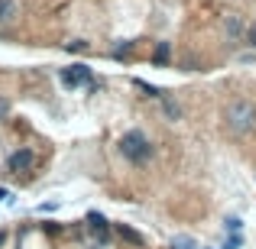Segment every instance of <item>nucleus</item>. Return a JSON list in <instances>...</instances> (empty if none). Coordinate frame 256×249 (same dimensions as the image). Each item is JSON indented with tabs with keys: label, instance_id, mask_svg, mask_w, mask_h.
Instances as JSON below:
<instances>
[{
	"label": "nucleus",
	"instance_id": "f257e3e1",
	"mask_svg": "<svg viewBox=\"0 0 256 249\" xmlns=\"http://www.w3.org/2000/svg\"><path fill=\"white\" fill-rule=\"evenodd\" d=\"M224 130L230 133V136H250L256 130V100L253 97H230L224 104Z\"/></svg>",
	"mask_w": 256,
	"mask_h": 249
},
{
	"label": "nucleus",
	"instance_id": "f03ea898",
	"mask_svg": "<svg viewBox=\"0 0 256 249\" xmlns=\"http://www.w3.org/2000/svg\"><path fill=\"white\" fill-rule=\"evenodd\" d=\"M117 149H120V156L126 159V162H133V165H146L152 159V143H150V136H146L143 130H126L124 136H120V143H117Z\"/></svg>",
	"mask_w": 256,
	"mask_h": 249
},
{
	"label": "nucleus",
	"instance_id": "7ed1b4c3",
	"mask_svg": "<svg viewBox=\"0 0 256 249\" xmlns=\"http://www.w3.org/2000/svg\"><path fill=\"white\" fill-rule=\"evenodd\" d=\"M62 84L65 87H94V75L88 65H72V68H62Z\"/></svg>",
	"mask_w": 256,
	"mask_h": 249
},
{
	"label": "nucleus",
	"instance_id": "20e7f679",
	"mask_svg": "<svg viewBox=\"0 0 256 249\" xmlns=\"http://www.w3.org/2000/svg\"><path fill=\"white\" fill-rule=\"evenodd\" d=\"M88 230L94 233V243L98 246H104L107 240H110V224H107V217L104 214H98V211H88Z\"/></svg>",
	"mask_w": 256,
	"mask_h": 249
},
{
	"label": "nucleus",
	"instance_id": "39448f33",
	"mask_svg": "<svg viewBox=\"0 0 256 249\" xmlns=\"http://www.w3.org/2000/svg\"><path fill=\"white\" fill-rule=\"evenodd\" d=\"M32 165H36V156H32V149H16L10 159H6V168H10L13 175H23V172H30Z\"/></svg>",
	"mask_w": 256,
	"mask_h": 249
},
{
	"label": "nucleus",
	"instance_id": "423d86ee",
	"mask_svg": "<svg viewBox=\"0 0 256 249\" xmlns=\"http://www.w3.org/2000/svg\"><path fill=\"white\" fill-rule=\"evenodd\" d=\"M117 237H120V240H126V243H133V246H143V243H146L143 233H136L133 227H126V224H117Z\"/></svg>",
	"mask_w": 256,
	"mask_h": 249
},
{
	"label": "nucleus",
	"instance_id": "0eeeda50",
	"mask_svg": "<svg viewBox=\"0 0 256 249\" xmlns=\"http://www.w3.org/2000/svg\"><path fill=\"white\" fill-rule=\"evenodd\" d=\"M169 58H172V45L169 42H159L156 52H152V62H156L159 68H166V65H169Z\"/></svg>",
	"mask_w": 256,
	"mask_h": 249
},
{
	"label": "nucleus",
	"instance_id": "6e6552de",
	"mask_svg": "<svg viewBox=\"0 0 256 249\" xmlns=\"http://www.w3.org/2000/svg\"><path fill=\"white\" fill-rule=\"evenodd\" d=\"M224 32H227L230 39H240V32H244V23H240L237 13H230V16L224 19Z\"/></svg>",
	"mask_w": 256,
	"mask_h": 249
},
{
	"label": "nucleus",
	"instance_id": "1a4fd4ad",
	"mask_svg": "<svg viewBox=\"0 0 256 249\" xmlns=\"http://www.w3.org/2000/svg\"><path fill=\"white\" fill-rule=\"evenodd\" d=\"M159 100H162V110H166V117H169V120H182V107H178V100L166 97V94H162Z\"/></svg>",
	"mask_w": 256,
	"mask_h": 249
},
{
	"label": "nucleus",
	"instance_id": "9d476101",
	"mask_svg": "<svg viewBox=\"0 0 256 249\" xmlns=\"http://www.w3.org/2000/svg\"><path fill=\"white\" fill-rule=\"evenodd\" d=\"M16 16V3L13 0H0V23H10Z\"/></svg>",
	"mask_w": 256,
	"mask_h": 249
},
{
	"label": "nucleus",
	"instance_id": "9b49d317",
	"mask_svg": "<svg viewBox=\"0 0 256 249\" xmlns=\"http://www.w3.org/2000/svg\"><path fill=\"white\" fill-rule=\"evenodd\" d=\"M133 84H136V87H140V91H143V94H146V97H156V100H159V97H162V91H159V87H156V84H146V81H143V78H136V81H133Z\"/></svg>",
	"mask_w": 256,
	"mask_h": 249
},
{
	"label": "nucleus",
	"instance_id": "f8f14e48",
	"mask_svg": "<svg viewBox=\"0 0 256 249\" xmlns=\"http://www.w3.org/2000/svg\"><path fill=\"white\" fill-rule=\"evenodd\" d=\"M172 249H198V246H194L192 237H175L172 240Z\"/></svg>",
	"mask_w": 256,
	"mask_h": 249
},
{
	"label": "nucleus",
	"instance_id": "ddd939ff",
	"mask_svg": "<svg viewBox=\"0 0 256 249\" xmlns=\"http://www.w3.org/2000/svg\"><path fill=\"white\" fill-rule=\"evenodd\" d=\"M130 52H133V42H124V45H117V49H114V58H130Z\"/></svg>",
	"mask_w": 256,
	"mask_h": 249
},
{
	"label": "nucleus",
	"instance_id": "4468645a",
	"mask_svg": "<svg viewBox=\"0 0 256 249\" xmlns=\"http://www.w3.org/2000/svg\"><path fill=\"white\" fill-rule=\"evenodd\" d=\"M244 246V237H240V233H230V237H227V243L220 246V249H240Z\"/></svg>",
	"mask_w": 256,
	"mask_h": 249
},
{
	"label": "nucleus",
	"instance_id": "2eb2a0df",
	"mask_svg": "<svg viewBox=\"0 0 256 249\" xmlns=\"http://www.w3.org/2000/svg\"><path fill=\"white\" fill-rule=\"evenodd\" d=\"M88 49H91V45H88L84 39H75V42H68V45H65V52H88Z\"/></svg>",
	"mask_w": 256,
	"mask_h": 249
},
{
	"label": "nucleus",
	"instance_id": "dca6fc26",
	"mask_svg": "<svg viewBox=\"0 0 256 249\" xmlns=\"http://www.w3.org/2000/svg\"><path fill=\"white\" fill-rule=\"evenodd\" d=\"M227 230H230V233H240V230H244V220H240V217H230V220H227Z\"/></svg>",
	"mask_w": 256,
	"mask_h": 249
},
{
	"label": "nucleus",
	"instance_id": "f3484780",
	"mask_svg": "<svg viewBox=\"0 0 256 249\" xmlns=\"http://www.w3.org/2000/svg\"><path fill=\"white\" fill-rule=\"evenodd\" d=\"M246 45H253V49H256V23L246 29Z\"/></svg>",
	"mask_w": 256,
	"mask_h": 249
},
{
	"label": "nucleus",
	"instance_id": "a211bd4d",
	"mask_svg": "<svg viewBox=\"0 0 256 249\" xmlns=\"http://www.w3.org/2000/svg\"><path fill=\"white\" fill-rule=\"evenodd\" d=\"M4 201H6V204H13V191H6V188H0V204H4Z\"/></svg>",
	"mask_w": 256,
	"mask_h": 249
},
{
	"label": "nucleus",
	"instance_id": "6ab92c4d",
	"mask_svg": "<svg viewBox=\"0 0 256 249\" xmlns=\"http://www.w3.org/2000/svg\"><path fill=\"white\" fill-rule=\"evenodd\" d=\"M6 113H10V104H6V100H4V97H0V120H4V117H6Z\"/></svg>",
	"mask_w": 256,
	"mask_h": 249
},
{
	"label": "nucleus",
	"instance_id": "aec40b11",
	"mask_svg": "<svg viewBox=\"0 0 256 249\" xmlns=\"http://www.w3.org/2000/svg\"><path fill=\"white\" fill-rule=\"evenodd\" d=\"M6 243V230H0V246H4Z\"/></svg>",
	"mask_w": 256,
	"mask_h": 249
}]
</instances>
